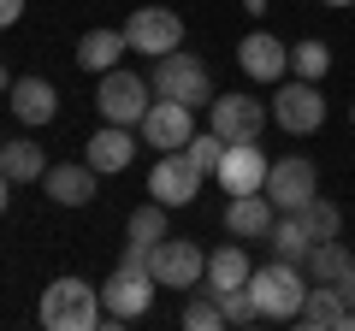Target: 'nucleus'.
Returning a JSON list of instances; mask_svg holds the SVG:
<instances>
[{"label": "nucleus", "instance_id": "obj_1", "mask_svg": "<svg viewBox=\"0 0 355 331\" xmlns=\"http://www.w3.org/2000/svg\"><path fill=\"white\" fill-rule=\"evenodd\" d=\"M107 319V307H101V290L89 278H53L48 290H42V325L48 331H95Z\"/></svg>", "mask_w": 355, "mask_h": 331}, {"label": "nucleus", "instance_id": "obj_2", "mask_svg": "<svg viewBox=\"0 0 355 331\" xmlns=\"http://www.w3.org/2000/svg\"><path fill=\"white\" fill-rule=\"evenodd\" d=\"M308 284H314V278H308L296 260H279V255L249 272V290H254L261 319H296V314H302V302H308Z\"/></svg>", "mask_w": 355, "mask_h": 331}, {"label": "nucleus", "instance_id": "obj_3", "mask_svg": "<svg viewBox=\"0 0 355 331\" xmlns=\"http://www.w3.org/2000/svg\"><path fill=\"white\" fill-rule=\"evenodd\" d=\"M154 95H166V101H184V107H207L214 101V71H207L196 53L172 48L154 60Z\"/></svg>", "mask_w": 355, "mask_h": 331}, {"label": "nucleus", "instance_id": "obj_4", "mask_svg": "<svg viewBox=\"0 0 355 331\" xmlns=\"http://www.w3.org/2000/svg\"><path fill=\"white\" fill-rule=\"evenodd\" d=\"M148 83H142L137 71H125V65H113V71L95 77V113H101V125H142V113H148Z\"/></svg>", "mask_w": 355, "mask_h": 331}, {"label": "nucleus", "instance_id": "obj_5", "mask_svg": "<svg viewBox=\"0 0 355 331\" xmlns=\"http://www.w3.org/2000/svg\"><path fill=\"white\" fill-rule=\"evenodd\" d=\"M148 272H154L160 290H196L207 278V255H202V242H190V237H160L148 249Z\"/></svg>", "mask_w": 355, "mask_h": 331}, {"label": "nucleus", "instance_id": "obj_6", "mask_svg": "<svg viewBox=\"0 0 355 331\" xmlns=\"http://www.w3.org/2000/svg\"><path fill=\"white\" fill-rule=\"evenodd\" d=\"M266 107H272V125L291 130V136H314V130L326 125V95H320V83H308V77L279 83Z\"/></svg>", "mask_w": 355, "mask_h": 331}, {"label": "nucleus", "instance_id": "obj_7", "mask_svg": "<svg viewBox=\"0 0 355 331\" xmlns=\"http://www.w3.org/2000/svg\"><path fill=\"white\" fill-rule=\"evenodd\" d=\"M101 307L113 325H130L154 307V272L148 267H113V278L101 284Z\"/></svg>", "mask_w": 355, "mask_h": 331}, {"label": "nucleus", "instance_id": "obj_8", "mask_svg": "<svg viewBox=\"0 0 355 331\" xmlns=\"http://www.w3.org/2000/svg\"><path fill=\"white\" fill-rule=\"evenodd\" d=\"M125 42H130V53L160 60V53L184 48V18H178L172 6H137V12L125 18Z\"/></svg>", "mask_w": 355, "mask_h": 331}, {"label": "nucleus", "instance_id": "obj_9", "mask_svg": "<svg viewBox=\"0 0 355 331\" xmlns=\"http://www.w3.org/2000/svg\"><path fill=\"white\" fill-rule=\"evenodd\" d=\"M266 125H272V107L254 95H214L207 101V130H219L225 142H254Z\"/></svg>", "mask_w": 355, "mask_h": 331}, {"label": "nucleus", "instance_id": "obj_10", "mask_svg": "<svg viewBox=\"0 0 355 331\" xmlns=\"http://www.w3.org/2000/svg\"><path fill=\"white\" fill-rule=\"evenodd\" d=\"M266 195H272V207H279V213L308 207V202L320 195V172H314V160H302V154H284V160H272V172H266Z\"/></svg>", "mask_w": 355, "mask_h": 331}, {"label": "nucleus", "instance_id": "obj_11", "mask_svg": "<svg viewBox=\"0 0 355 331\" xmlns=\"http://www.w3.org/2000/svg\"><path fill=\"white\" fill-rule=\"evenodd\" d=\"M266 172H272V160H266L261 136L254 142H225V160H219V190L225 195H249V190H266Z\"/></svg>", "mask_w": 355, "mask_h": 331}, {"label": "nucleus", "instance_id": "obj_12", "mask_svg": "<svg viewBox=\"0 0 355 331\" xmlns=\"http://www.w3.org/2000/svg\"><path fill=\"white\" fill-rule=\"evenodd\" d=\"M137 136L148 142V148H160V154H172V148H184V142L196 136V107H184V101H154L148 113H142V125H137Z\"/></svg>", "mask_w": 355, "mask_h": 331}, {"label": "nucleus", "instance_id": "obj_13", "mask_svg": "<svg viewBox=\"0 0 355 331\" xmlns=\"http://www.w3.org/2000/svg\"><path fill=\"white\" fill-rule=\"evenodd\" d=\"M148 195H154V202H166V207H190L196 195H202V172L190 166V154H184V148H172V154H160V160H154Z\"/></svg>", "mask_w": 355, "mask_h": 331}, {"label": "nucleus", "instance_id": "obj_14", "mask_svg": "<svg viewBox=\"0 0 355 331\" xmlns=\"http://www.w3.org/2000/svg\"><path fill=\"white\" fill-rule=\"evenodd\" d=\"M237 65L249 71V83H284L291 77V48H284L272 30H249L237 42Z\"/></svg>", "mask_w": 355, "mask_h": 331}, {"label": "nucleus", "instance_id": "obj_15", "mask_svg": "<svg viewBox=\"0 0 355 331\" xmlns=\"http://www.w3.org/2000/svg\"><path fill=\"white\" fill-rule=\"evenodd\" d=\"M6 107H12L18 125H53L60 118V89H53L48 77H12V89H6Z\"/></svg>", "mask_w": 355, "mask_h": 331}, {"label": "nucleus", "instance_id": "obj_16", "mask_svg": "<svg viewBox=\"0 0 355 331\" xmlns=\"http://www.w3.org/2000/svg\"><path fill=\"white\" fill-rule=\"evenodd\" d=\"M272 219H279V207H272L266 190H249V195H231V202H225V231L237 242H266Z\"/></svg>", "mask_w": 355, "mask_h": 331}, {"label": "nucleus", "instance_id": "obj_17", "mask_svg": "<svg viewBox=\"0 0 355 331\" xmlns=\"http://www.w3.org/2000/svg\"><path fill=\"white\" fill-rule=\"evenodd\" d=\"M95 184H101V172L95 166H71V160H60V166H48L42 172V190H48V202H60V207H89L95 202Z\"/></svg>", "mask_w": 355, "mask_h": 331}, {"label": "nucleus", "instance_id": "obj_18", "mask_svg": "<svg viewBox=\"0 0 355 331\" xmlns=\"http://www.w3.org/2000/svg\"><path fill=\"white\" fill-rule=\"evenodd\" d=\"M83 160L101 172V178H113V172H125L130 160H137V125H101L95 136H89Z\"/></svg>", "mask_w": 355, "mask_h": 331}, {"label": "nucleus", "instance_id": "obj_19", "mask_svg": "<svg viewBox=\"0 0 355 331\" xmlns=\"http://www.w3.org/2000/svg\"><path fill=\"white\" fill-rule=\"evenodd\" d=\"M130 53V42H125V24H95V30H83L77 36V65H83L89 77H101V71H113L119 60Z\"/></svg>", "mask_w": 355, "mask_h": 331}, {"label": "nucleus", "instance_id": "obj_20", "mask_svg": "<svg viewBox=\"0 0 355 331\" xmlns=\"http://www.w3.org/2000/svg\"><path fill=\"white\" fill-rule=\"evenodd\" d=\"M249 249H243V242H219L214 255H207V296H219V290H237V284H249Z\"/></svg>", "mask_w": 355, "mask_h": 331}, {"label": "nucleus", "instance_id": "obj_21", "mask_svg": "<svg viewBox=\"0 0 355 331\" xmlns=\"http://www.w3.org/2000/svg\"><path fill=\"white\" fill-rule=\"evenodd\" d=\"M0 172L12 184H42V172H48V154H42L36 136H12L6 148H0Z\"/></svg>", "mask_w": 355, "mask_h": 331}, {"label": "nucleus", "instance_id": "obj_22", "mask_svg": "<svg viewBox=\"0 0 355 331\" xmlns=\"http://www.w3.org/2000/svg\"><path fill=\"white\" fill-rule=\"evenodd\" d=\"M296 325H308V331L349 325V307H343V296L331 290V284H308V302H302V314H296Z\"/></svg>", "mask_w": 355, "mask_h": 331}, {"label": "nucleus", "instance_id": "obj_23", "mask_svg": "<svg viewBox=\"0 0 355 331\" xmlns=\"http://www.w3.org/2000/svg\"><path fill=\"white\" fill-rule=\"evenodd\" d=\"M266 242H272V255H279V260H296V267H302L308 249H314L302 213H279V219H272V231H266Z\"/></svg>", "mask_w": 355, "mask_h": 331}, {"label": "nucleus", "instance_id": "obj_24", "mask_svg": "<svg viewBox=\"0 0 355 331\" xmlns=\"http://www.w3.org/2000/svg\"><path fill=\"white\" fill-rule=\"evenodd\" d=\"M166 213H172V207H166V202H154V195H148V202H142L137 213L125 219V242H142V249H154L160 237H172V231H166Z\"/></svg>", "mask_w": 355, "mask_h": 331}, {"label": "nucleus", "instance_id": "obj_25", "mask_svg": "<svg viewBox=\"0 0 355 331\" xmlns=\"http://www.w3.org/2000/svg\"><path fill=\"white\" fill-rule=\"evenodd\" d=\"M349 249H343V237H331V242H314V249H308V260H302V272H308V278H314V284H331V278H338V272L343 267H349Z\"/></svg>", "mask_w": 355, "mask_h": 331}, {"label": "nucleus", "instance_id": "obj_26", "mask_svg": "<svg viewBox=\"0 0 355 331\" xmlns=\"http://www.w3.org/2000/svg\"><path fill=\"white\" fill-rule=\"evenodd\" d=\"M291 71H296V77H308V83H320V77L331 71V48H326L320 36H302V42L291 48Z\"/></svg>", "mask_w": 355, "mask_h": 331}, {"label": "nucleus", "instance_id": "obj_27", "mask_svg": "<svg viewBox=\"0 0 355 331\" xmlns=\"http://www.w3.org/2000/svg\"><path fill=\"white\" fill-rule=\"evenodd\" d=\"M296 213H302V225H308V237H314V242L343 237V213L326 202V195H314V202H308V207H296Z\"/></svg>", "mask_w": 355, "mask_h": 331}, {"label": "nucleus", "instance_id": "obj_28", "mask_svg": "<svg viewBox=\"0 0 355 331\" xmlns=\"http://www.w3.org/2000/svg\"><path fill=\"white\" fill-rule=\"evenodd\" d=\"M184 154H190V166L202 172V178H214V172H219V160H225V136H219V130H202V136H190V142H184Z\"/></svg>", "mask_w": 355, "mask_h": 331}, {"label": "nucleus", "instance_id": "obj_29", "mask_svg": "<svg viewBox=\"0 0 355 331\" xmlns=\"http://www.w3.org/2000/svg\"><path fill=\"white\" fill-rule=\"evenodd\" d=\"M178 319H184V331H219V325H225V307L202 290L196 302H184V314H178Z\"/></svg>", "mask_w": 355, "mask_h": 331}, {"label": "nucleus", "instance_id": "obj_30", "mask_svg": "<svg viewBox=\"0 0 355 331\" xmlns=\"http://www.w3.org/2000/svg\"><path fill=\"white\" fill-rule=\"evenodd\" d=\"M214 302L225 307V325H254V319H261V307H254V290H249V284H237V290H219Z\"/></svg>", "mask_w": 355, "mask_h": 331}, {"label": "nucleus", "instance_id": "obj_31", "mask_svg": "<svg viewBox=\"0 0 355 331\" xmlns=\"http://www.w3.org/2000/svg\"><path fill=\"white\" fill-rule=\"evenodd\" d=\"M331 290H338V296H343V307L355 314V260H349V267L338 272V278H331Z\"/></svg>", "mask_w": 355, "mask_h": 331}, {"label": "nucleus", "instance_id": "obj_32", "mask_svg": "<svg viewBox=\"0 0 355 331\" xmlns=\"http://www.w3.org/2000/svg\"><path fill=\"white\" fill-rule=\"evenodd\" d=\"M24 18V0H0V30H12Z\"/></svg>", "mask_w": 355, "mask_h": 331}, {"label": "nucleus", "instance_id": "obj_33", "mask_svg": "<svg viewBox=\"0 0 355 331\" xmlns=\"http://www.w3.org/2000/svg\"><path fill=\"white\" fill-rule=\"evenodd\" d=\"M6 202H12V178L0 172V213H6Z\"/></svg>", "mask_w": 355, "mask_h": 331}, {"label": "nucleus", "instance_id": "obj_34", "mask_svg": "<svg viewBox=\"0 0 355 331\" xmlns=\"http://www.w3.org/2000/svg\"><path fill=\"white\" fill-rule=\"evenodd\" d=\"M266 6H272V0H243V12H249V18H261Z\"/></svg>", "mask_w": 355, "mask_h": 331}, {"label": "nucleus", "instance_id": "obj_35", "mask_svg": "<svg viewBox=\"0 0 355 331\" xmlns=\"http://www.w3.org/2000/svg\"><path fill=\"white\" fill-rule=\"evenodd\" d=\"M6 89H12V71H6V60H0V95H6Z\"/></svg>", "mask_w": 355, "mask_h": 331}, {"label": "nucleus", "instance_id": "obj_36", "mask_svg": "<svg viewBox=\"0 0 355 331\" xmlns=\"http://www.w3.org/2000/svg\"><path fill=\"white\" fill-rule=\"evenodd\" d=\"M320 6H338V12H343V6H355V0H320Z\"/></svg>", "mask_w": 355, "mask_h": 331}, {"label": "nucleus", "instance_id": "obj_37", "mask_svg": "<svg viewBox=\"0 0 355 331\" xmlns=\"http://www.w3.org/2000/svg\"><path fill=\"white\" fill-rule=\"evenodd\" d=\"M349 125H355V107H349Z\"/></svg>", "mask_w": 355, "mask_h": 331}]
</instances>
